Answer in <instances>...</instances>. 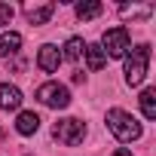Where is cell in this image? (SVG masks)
<instances>
[{
  "label": "cell",
  "instance_id": "obj_1",
  "mask_svg": "<svg viewBox=\"0 0 156 156\" xmlns=\"http://www.w3.org/2000/svg\"><path fill=\"white\" fill-rule=\"evenodd\" d=\"M107 129L113 132V138L116 141H122V144H132V141H138L141 138V122L129 113V110H122V107H113V110H107Z\"/></svg>",
  "mask_w": 156,
  "mask_h": 156
},
{
  "label": "cell",
  "instance_id": "obj_2",
  "mask_svg": "<svg viewBox=\"0 0 156 156\" xmlns=\"http://www.w3.org/2000/svg\"><path fill=\"white\" fill-rule=\"evenodd\" d=\"M147 67H150V46L141 43V46L129 49V55H126V83L141 86L144 76H147Z\"/></svg>",
  "mask_w": 156,
  "mask_h": 156
},
{
  "label": "cell",
  "instance_id": "obj_3",
  "mask_svg": "<svg viewBox=\"0 0 156 156\" xmlns=\"http://www.w3.org/2000/svg\"><path fill=\"white\" fill-rule=\"evenodd\" d=\"M52 138L64 147H76V144H83L86 138V122L83 119H76V116H64L52 126Z\"/></svg>",
  "mask_w": 156,
  "mask_h": 156
},
{
  "label": "cell",
  "instance_id": "obj_4",
  "mask_svg": "<svg viewBox=\"0 0 156 156\" xmlns=\"http://www.w3.org/2000/svg\"><path fill=\"white\" fill-rule=\"evenodd\" d=\"M98 46L104 49L107 58H126L129 49H132V37H129V31L122 25H116V28H107L104 31V37H101Z\"/></svg>",
  "mask_w": 156,
  "mask_h": 156
},
{
  "label": "cell",
  "instance_id": "obj_5",
  "mask_svg": "<svg viewBox=\"0 0 156 156\" xmlns=\"http://www.w3.org/2000/svg\"><path fill=\"white\" fill-rule=\"evenodd\" d=\"M37 101L46 104V107H52V110H64V107L70 104V92H67V86H61V83H43V86L37 89Z\"/></svg>",
  "mask_w": 156,
  "mask_h": 156
},
{
  "label": "cell",
  "instance_id": "obj_6",
  "mask_svg": "<svg viewBox=\"0 0 156 156\" xmlns=\"http://www.w3.org/2000/svg\"><path fill=\"white\" fill-rule=\"evenodd\" d=\"M61 61H64V58H61V49H58V46H52V43L40 46V52H37V64H40V70H46V73H55Z\"/></svg>",
  "mask_w": 156,
  "mask_h": 156
},
{
  "label": "cell",
  "instance_id": "obj_7",
  "mask_svg": "<svg viewBox=\"0 0 156 156\" xmlns=\"http://www.w3.org/2000/svg\"><path fill=\"white\" fill-rule=\"evenodd\" d=\"M55 12V3H49V0H43V3H25V16L31 25H46Z\"/></svg>",
  "mask_w": 156,
  "mask_h": 156
},
{
  "label": "cell",
  "instance_id": "obj_8",
  "mask_svg": "<svg viewBox=\"0 0 156 156\" xmlns=\"http://www.w3.org/2000/svg\"><path fill=\"white\" fill-rule=\"evenodd\" d=\"M22 107V89L12 83H0V110H19Z\"/></svg>",
  "mask_w": 156,
  "mask_h": 156
},
{
  "label": "cell",
  "instance_id": "obj_9",
  "mask_svg": "<svg viewBox=\"0 0 156 156\" xmlns=\"http://www.w3.org/2000/svg\"><path fill=\"white\" fill-rule=\"evenodd\" d=\"M40 129V116L34 113V110H22L19 116H16V132L19 135H34Z\"/></svg>",
  "mask_w": 156,
  "mask_h": 156
},
{
  "label": "cell",
  "instance_id": "obj_10",
  "mask_svg": "<svg viewBox=\"0 0 156 156\" xmlns=\"http://www.w3.org/2000/svg\"><path fill=\"white\" fill-rule=\"evenodd\" d=\"M19 49H22V34H16V31H3L0 34V58H9Z\"/></svg>",
  "mask_w": 156,
  "mask_h": 156
},
{
  "label": "cell",
  "instance_id": "obj_11",
  "mask_svg": "<svg viewBox=\"0 0 156 156\" xmlns=\"http://www.w3.org/2000/svg\"><path fill=\"white\" fill-rule=\"evenodd\" d=\"M73 9H76V19H80V22H89V19H98V16L104 12V6L98 3V0H83V3H76Z\"/></svg>",
  "mask_w": 156,
  "mask_h": 156
},
{
  "label": "cell",
  "instance_id": "obj_12",
  "mask_svg": "<svg viewBox=\"0 0 156 156\" xmlns=\"http://www.w3.org/2000/svg\"><path fill=\"white\" fill-rule=\"evenodd\" d=\"M83 55H86V64H89V70H101V67L107 64V55H104V49H101L98 43H92V46L86 43V52H83Z\"/></svg>",
  "mask_w": 156,
  "mask_h": 156
},
{
  "label": "cell",
  "instance_id": "obj_13",
  "mask_svg": "<svg viewBox=\"0 0 156 156\" xmlns=\"http://www.w3.org/2000/svg\"><path fill=\"white\" fill-rule=\"evenodd\" d=\"M119 16H122V19H150V16H153V6H150V3H144V6H135V3L129 6V3H122V6H119Z\"/></svg>",
  "mask_w": 156,
  "mask_h": 156
},
{
  "label": "cell",
  "instance_id": "obj_14",
  "mask_svg": "<svg viewBox=\"0 0 156 156\" xmlns=\"http://www.w3.org/2000/svg\"><path fill=\"white\" fill-rule=\"evenodd\" d=\"M83 52H86V43H83L80 37H70V40L64 43V52H61V58H67V61H76V58H83Z\"/></svg>",
  "mask_w": 156,
  "mask_h": 156
},
{
  "label": "cell",
  "instance_id": "obj_15",
  "mask_svg": "<svg viewBox=\"0 0 156 156\" xmlns=\"http://www.w3.org/2000/svg\"><path fill=\"white\" fill-rule=\"evenodd\" d=\"M138 101H141V113H144L147 119H156V92H153V89H144Z\"/></svg>",
  "mask_w": 156,
  "mask_h": 156
},
{
  "label": "cell",
  "instance_id": "obj_16",
  "mask_svg": "<svg viewBox=\"0 0 156 156\" xmlns=\"http://www.w3.org/2000/svg\"><path fill=\"white\" fill-rule=\"evenodd\" d=\"M12 16H16V9H12L9 3H0V25H9Z\"/></svg>",
  "mask_w": 156,
  "mask_h": 156
},
{
  "label": "cell",
  "instance_id": "obj_17",
  "mask_svg": "<svg viewBox=\"0 0 156 156\" xmlns=\"http://www.w3.org/2000/svg\"><path fill=\"white\" fill-rule=\"evenodd\" d=\"M113 156H132V150H126V147H122V150H116Z\"/></svg>",
  "mask_w": 156,
  "mask_h": 156
}]
</instances>
